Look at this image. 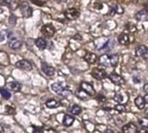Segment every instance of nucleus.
Returning <instances> with one entry per match:
<instances>
[{
    "label": "nucleus",
    "mask_w": 148,
    "mask_h": 133,
    "mask_svg": "<svg viewBox=\"0 0 148 133\" xmlns=\"http://www.w3.org/2000/svg\"><path fill=\"white\" fill-rule=\"evenodd\" d=\"M51 89L53 92H55L56 94L61 95L62 97H68L72 93L71 91L67 87V86L63 82H56L51 85Z\"/></svg>",
    "instance_id": "1"
},
{
    "label": "nucleus",
    "mask_w": 148,
    "mask_h": 133,
    "mask_svg": "<svg viewBox=\"0 0 148 133\" xmlns=\"http://www.w3.org/2000/svg\"><path fill=\"white\" fill-rule=\"evenodd\" d=\"M7 37H8V39H9V42H8L9 47H10L11 49H19V48L22 47V45H23L22 40H20L19 38L16 37V36L14 35L13 33L10 32V33L7 35Z\"/></svg>",
    "instance_id": "2"
},
{
    "label": "nucleus",
    "mask_w": 148,
    "mask_h": 133,
    "mask_svg": "<svg viewBox=\"0 0 148 133\" xmlns=\"http://www.w3.org/2000/svg\"><path fill=\"white\" fill-rule=\"evenodd\" d=\"M19 8H20V10L23 14V16L25 17V18H29L32 16V13H33V10L32 8L29 6V3L23 2L22 3H20L19 5Z\"/></svg>",
    "instance_id": "3"
},
{
    "label": "nucleus",
    "mask_w": 148,
    "mask_h": 133,
    "mask_svg": "<svg viewBox=\"0 0 148 133\" xmlns=\"http://www.w3.org/2000/svg\"><path fill=\"white\" fill-rule=\"evenodd\" d=\"M79 16H80V11L75 8H69L64 11V16L68 20H75L78 18Z\"/></svg>",
    "instance_id": "4"
},
{
    "label": "nucleus",
    "mask_w": 148,
    "mask_h": 133,
    "mask_svg": "<svg viewBox=\"0 0 148 133\" xmlns=\"http://www.w3.org/2000/svg\"><path fill=\"white\" fill-rule=\"evenodd\" d=\"M135 55L138 57H142L145 60H148V48L145 45H140L135 49Z\"/></svg>",
    "instance_id": "5"
},
{
    "label": "nucleus",
    "mask_w": 148,
    "mask_h": 133,
    "mask_svg": "<svg viewBox=\"0 0 148 133\" xmlns=\"http://www.w3.org/2000/svg\"><path fill=\"white\" fill-rule=\"evenodd\" d=\"M16 67L22 70H24V71H31L32 70V65L27 60H20V61H16Z\"/></svg>",
    "instance_id": "6"
},
{
    "label": "nucleus",
    "mask_w": 148,
    "mask_h": 133,
    "mask_svg": "<svg viewBox=\"0 0 148 133\" xmlns=\"http://www.w3.org/2000/svg\"><path fill=\"white\" fill-rule=\"evenodd\" d=\"M91 74L93 75L94 78H95L98 80H104L107 77V73L104 69H101V68H94L91 72Z\"/></svg>",
    "instance_id": "7"
},
{
    "label": "nucleus",
    "mask_w": 148,
    "mask_h": 133,
    "mask_svg": "<svg viewBox=\"0 0 148 133\" xmlns=\"http://www.w3.org/2000/svg\"><path fill=\"white\" fill-rule=\"evenodd\" d=\"M42 33L47 37H52L56 33V29L52 24H45L42 28Z\"/></svg>",
    "instance_id": "8"
},
{
    "label": "nucleus",
    "mask_w": 148,
    "mask_h": 133,
    "mask_svg": "<svg viewBox=\"0 0 148 133\" xmlns=\"http://www.w3.org/2000/svg\"><path fill=\"white\" fill-rule=\"evenodd\" d=\"M80 88L83 90L88 96H93L95 94V90L94 87L88 82H82L80 86Z\"/></svg>",
    "instance_id": "9"
},
{
    "label": "nucleus",
    "mask_w": 148,
    "mask_h": 133,
    "mask_svg": "<svg viewBox=\"0 0 148 133\" xmlns=\"http://www.w3.org/2000/svg\"><path fill=\"white\" fill-rule=\"evenodd\" d=\"M41 69H42V71L47 76H49V77H52V76H54L55 74H56V69H55L53 67L48 65V64L45 63V62H42V64H41Z\"/></svg>",
    "instance_id": "10"
},
{
    "label": "nucleus",
    "mask_w": 148,
    "mask_h": 133,
    "mask_svg": "<svg viewBox=\"0 0 148 133\" xmlns=\"http://www.w3.org/2000/svg\"><path fill=\"white\" fill-rule=\"evenodd\" d=\"M128 100H129L128 94H127V93H125V92L117 93L114 96V100L121 105H124L125 103H127L128 101Z\"/></svg>",
    "instance_id": "11"
},
{
    "label": "nucleus",
    "mask_w": 148,
    "mask_h": 133,
    "mask_svg": "<svg viewBox=\"0 0 148 133\" xmlns=\"http://www.w3.org/2000/svg\"><path fill=\"white\" fill-rule=\"evenodd\" d=\"M109 78H110L111 81H112L113 83L116 84V85H122V84L125 83V80H124L121 75L117 74H115V73H112V74H110Z\"/></svg>",
    "instance_id": "12"
},
{
    "label": "nucleus",
    "mask_w": 148,
    "mask_h": 133,
    "mask_svg": "<svg viewBox=\"0 0 148 133\" xmlns=\"http://www.w3.org/2000/svg\"><path fill=\"white\" fill-rule=\"evenodd\" d=\"M138 131L137 126L133 123H128L122 127L123 133H136Z\"/></svg>",
    "instance_id": "13"
},
{
    "label": "nucleus",
    "mask_w": 148,
    "mask_h": 133,
    "mask_svg": "<svg viewBox=\"0 0 148 133\" xmlns=\"http://www.w3.org/2000/svg\"><path fill=\"white\" fill-rule=\"evenodd\" d=\"M97 59H98L97 55H96L95 54H94V53H91V52H88V53L85 55V56H84V60H85L87 62H88L89 64H94V63H95L96 61H97Z\"/></svg>",
    "instance_id": "14"
},
{
    "label": "nucleus",
    "mask_w": 148,
    "mask_h": 133,
    "mask_svg": "<svg viewBox=\"0 0 148 133\" xmlns=\"http://www.w3.org/2000/svg\"><path fill=\"white\" fill-rule=\"evenodd\" d=\"M8 88L10 89L12 92L14 93H18L21 91V88H22V86L20 83L16 82V81H11V82H9L8 85H7Z\"/></svg>",
    "instance_id": "15"
},
{
    "label": "nucleus",
    "mask_w": 148,
    "mask_h": 133,
    "mask_svg": "<svg viewBox=\"0 0 148 133\" xmlns=\"http://www.w3.org/2000/svg\"><path fill=\"white\" fill-rule=\"evenodd\" d=\"M135 19L137 21H147L148 19V11L146 9L140 10L135 15Z\"/></svg>",
    "instance_id": "16"
},
{
    "label": "nucleus",
    "mask_w": 148,
    "mask_h": 133,
    "mask_svg": "<svg viewBox=\"0 0 148 133\" xmlns=\"http://www.w3.org/2000/svg\"><path fill=\"white\" fill-rule=\"evenodd\" d=\"M74 121H75V118H74L73 116H71V115H69V114H65L64 117H63L62 124H63L64 126L69 127V126H71V125H73Z\"/></svg>",
    "instance_id": "17"
},
{
    "label": "nucleus",
    "mask_w": 148,
    "mask_h": 133,
    "mask_svg": "<svg viewBox=\"0 0 148 133\" xmlns=\"http://www.w3.org/2000/svg\"><path fill=\"white\" fill-rule=\"evenodd\" d=\"M118 42L121 45H127L129 43V36L126 33H121L118 36Z\"/></svg>",
    "instance_id": "18"
},
{
    "label": "nucleus",
    "mask_w": 148,
    "mask_h": 133,
    "mask_svg": "<svg viewBox=\"0 0 148 133\" xmlns=\"http://www.w3.org/2000/svg\"><path fill=\"white\" fill-rule=\"evenodd\" d=\"M35 44L40 50H44L47 48V42L43 38H41V37L37 38L35 41Z\"/></svg>",
    "instance_id": "19"
},
{
    "label": "nucleus",
    "mask_w": 148,
    "mask_h": 133,
    "mask_svg": "<svg viewBox=\"0 0 148 133\" xmlns=\"http://www.w3.org/2000/svg\"><path fill=\"white\" fill-rule=\"evenodd\" d=\"M110 15H114L115 13L119 14V15H122L124 13V9L123 7L120 6V5H115V6H112L110 8Z\"/></svg>",
    "instance_id": "20"
},
{
    "label": "nucleus",
    "mask_w": 148,
    "mask_h": 133,
    "mask_svg": "<svg viewBox=\"0 0 148 133\" xmlns=\"http://www.w3.org/2000/svg\"><path fill=\"white\" fill-rule=\"evenodd\" d=\"M100 64L104 67H110V58L108 55H103L100 57Z\"/></svg>",
    "instance_id": "21"
},
{
    "label": "nucleus",
    "mask_w": 148,
    "mask_h": 133,
    "mask_svg": "<svg viewBox=\"0 0 148 133\" xmlns=\"http://www.w3.org/2000/svg\"><path fill=\"white\" fill-rule=\"evenodd\" d=\"M135 106L140 109V110H141V109H144V107H145V106H146V102H145V100H144V98L143 97H141V96H138L136 99H135Z\"/></svg>",
    "instance_id": "22"
},
{
    "label": "nucleus",
    "mask_w": 148,
    "mask_h": 133,
    "mask_svg": "<svg viewBox=\"0 0 148 133\" xmlns=\"http://www.w3.org/2000/svg\"><path fill=\"white\" fill-rule=\"evenodd\" d=\"M45 105L49 109H54V108H57L60 106V103L58 101H56V100H49Z\"/></svg>",
    "instance_id": "23"
},
{
    "label": "nucleus",
    "mask_w": 148,
    "mask_h": 133,
    "mask_svg": "<svg viewBox=\"0 0 148 133\" xmlns=\"http://www.w3.org/2000/svg\"><path fill=\"white\" fill-rule=\"evenodd\" d=\"M109 58H110V65L111 67H116L118 64H119V61H120V57L118 55H109Z\"/></svg>",
    "instance_id": "24"
},
{
    "label": "nucleus",
    "mask_w": 148,
    "mask_h": 133,
    "mask_svg": "<svg viewBox=\"0 0 148 133\" xmlns=\"http://www.w3.org/2000/svg\"><path fill=\"white\" fill-rule=\"evenodd\" d=\"M76 96L79 99H81V100H88V95L83 90H82L81 88L77 89V91H76Z\"/></svg>",
    "instance_id": "25"
},
{
    "label": "nucleus",
    "mask_w": 148,
    "mask_h": 133,
    "mask_svg": "<svg viewBox=\"0 0 148 133\" xmlns=\"http://www.w3.org/2000/svg\"><path fill=\"white\" fill-rule=\"evenodd\" d=\"M3 3L6 4V5H8L9 8H10V10H16V9L17 7H19V5H20L18 3L14 2V1H4Z\"/></svg>",
    "instance_id": "26"
},
{
    "label": "nucleus",
    "mask_w": 148,
    "mask_h": 133,
    "mask_svg": "<svg viewBox=\"0 0 148 133\" xmlns=\"http://www.w3.org/2000/svg\"><path fill=\"white\" fill-rule=\"evenodd\" d=\"M70 113L73 115H79L82 113V108L78 105H74L70 109Z\"/></svg>",
    "instance_id": "27"
},
{
    "label": "nucleus",
    "mask_w": 148,
    "mask_h": 133,
    "mask_svg": "<svg viewBox=\"0 0 148 133\" xmlns=\"http://www.w3.org/2000/svg\"><path fill=\"white\" fill-rule=\"evenodd\" d=\"M0 94L2 95V97L4 100H10V97H11L10 93L7 89H5V88H0Z\"/></svg>",
    "instance_id": "28"
},
{
    "label": "nucleus",
    "mask_w": 148,
    "mask_h": 133,
    "mask_svg": "<svg viewBox=\"0 0 148 133\" xmlns=\"http://www.w3.org/2000/svg\"><path fill=\"white\" fill-rule=\"evenodd\" d=\"M139 124L140 125L144 128V129H147L148 128V119L147 118H142L139 120Z\"/></svg>",
    "instance_id": "29"
},
{
    "label": "nucleus",
    "mask_w": 148,
    "mask_h": 133,
    "mask_svg": "<svg viewBox=\"0 0 148 133\" xmlns=\"http://www.w3.org/2000/svg\"><path fill=\"white\" fill-rule=\"evenodd\" d=\"M114 109L117 111V112H119V113H125L127 110H126V106H125V105H121V104H118V105H116L115 106V107H114Z\"/></svg>",
    "instance_id": "30"
},
{
    "label": "nucleus",
    "mask_w": 148,
    "mask_h": 133,
    "mask_svg": "<svg viewBox=\"0 0 148 133\" xmlns=\"http://www.w3.org/2000/svg\"><path fill=\"white\" fill-rule=\"evenodd\" d=\"M9 23L11 26H15L16 23V16L14 14H11L9 18Z\"/></svg>",
    "instance_id": "31"
},
{
    "label": "nucleus",
    "mask_w": 148,
    "mask_h": 133,
    "mask_svg": "<svg viewBox=\"0 0 148 133\" xmlns=\"http://www.w3.org/2000/svg\"><path fill=\"white\" fill-rule=\"evenodd\" d=\"M5 113H7V114H13V113H15V109L13 107H11V106H5Z\"/></svg>",
    "instance_id": "32"
},
{
    "label": "nucleus",
    "mask_w": 148,
    "mask_h": 133,
    "mask_svg": "<svg viewBox=\"0 0 148 133\" xmlns=\"http://www.w3.org/2000/svg\"><path fill=\"white\" fill-rule=\"evenodd\" d=\"M32 133H43V129L37 126H33V132Z\"/></svg>",
    "instance_id": "33"
},
{
    "label": "nucleus",
    "mask_w": 148,
    "mask_h": 133,
    "mask_svg": "<svg viewBox=\"0 0 148 133\" xmlns=\"http://www.w3.org/2000/svg\"><path fill=\"white\" fill-rule=\"evenodd\" d=\"M133 80H134V82L135 84H139V83L140 82V77H138V76H134Z\"/></svg>",
    "instance_id": "34"
},
{
    "label": "nucleus",
    "mask_w": 148,
    "mask_h": 133,
    "mask_svg": "<svg viewBox=\"0 0 148 133\" xmlns=\"http://www.w3.org/2000/svg\"><path fill=\"white\" fill-rule=\"evenodd\" d=\"M4 39H5V35H4V33H3V31H0V42H3Z\"/></svg>",
    "instance_id": "35"
},
{
    "label": "nucleus",
    "mask_w": 148,
    "mask_h": 133,
    "mask_svg": "<svg viewBox=\"0 0 148 133\" xmlns=\"http://www.w3.org/2000/svg\"><path fill=\"white\" fill-rule=\"evenodd\" d=\"M143 89H144V91L147 93V94H148V83H147V84H145V85H144Z\"/></svg>",
    "instance_id": "36"
},
{
    "label": "nucleus",
    "mask_w": 148,
    "mask_h": 133,
    "mask_svg": "<svg viewBox=\"0 0 148 133\" xmlns=\"http://www.w3.org/2000/svg\"><path fill=\"white\" fill-rule=\"evenodd\" d=\"M98 100H102V101H105L106 100V98L102 95H99L98 96Z\"/></svg>",
    "instance_id": "37"
},
{
    "label": "nucleus",
    "mask_w": 148,
    "mask_h": 133,
    "mask_svg": "<svg viewBox=\"0 0 148 133\" xmlns=\"http://www.w3.org/2000/svg\"><path fill=\"white\" fill-rule=\"evenodd\" d=\"M137 133H148V132L145 129H140V130H138Z\"/></svg>",
    "instance_id": "38"
},
{
    "label": "nucleus",
    "mask_w": 148,
    "mask_h": 133,
    "mask_svg": "<svg viewBox=\"0 0 148 133\" xmlns=\"http://www.w3.org/2000/svg\"><path fill=\"white\" fill-rule=\"evenodd\" d=\"M33 3H34L35 4H38V5H42V4L45 3L44 2H34V1H33Z\"/></svg>",
    "instance_id": "39"
},
{
    "label": "nucleus",
    "mask_w": 148,
    "mask_h": 133,
    "mask_svg": "<svg viewBox=\"0 0 148 133\" xmlns=\"http://www.w3.org/2000/svg\"><path fill=\"white\" fill-rule=\"evenodd\" d=\"M74 38H75V39H80V40H81V39H82V36H81L79 34H76V35H75Z\"/></svg>",
    "instance_id": "40"
},
{
    "label": "nucleus",
    "mask_w": 148,
    "mask_h": 133,
    "mask_svg": "<svg viewBox=\"0 0 148 133\" xmlns=\"http://www.w3.org/2000/svg\"><path fill=\"white\" fill-rule=\"evenodd\" d=\"M144 100H145V102L148 104V94H146L145 97H144Z\"/></svg>",
    "instance_id": "41"
},
{
    "label": "nucleus",
    "mask_w": 148,
    "mask_h": 133,
    "mask_svg": "<svg viewBox=\"0 0 148 133\" xmlns=\"http://www.w3.org/2000/svg\"><path fill=\"white\" fill-rule=\"evenodd\" d=\"M4 132V131H3V126L0 125V133H3Z\"/></svg>",
    "instance_id": "42"
},
{
    "label": "nucleus",
    "mask_w": 148,
    "mask_h": 133,
    "mask_svg": "<svg viewBox=\"0 0 148 133\" xmlns=\"http://www.w3.org/2000/svg\"><path fill=\"white\" fill-rule=\"evenodd\" d=\"M105 133H114L112 130H107L106 132H105Z\"/></svg>",
    "instance_id": "43"
},
{
    "label": "nucleus",
    "mask_w": 148,
    "mask_h": 133,
    "mask_svg": "<svg viewBox=\"0 0 148 133\" xmlns=\"http://www.w3.org/2000/svg\"><path fill=\"white\" fill-rule=\"evenodd\" d=\"M146 113L148 115V108H147V112H146Z\"/></svg>",
    "instance_id": "44"
},
{
    "label": "nucleus",
    "mask_w": 148,
    "mask_h": 133,
    "mask_svg": "<svg viewBox=\"0 0 148 133\" xmlns=\"http://www.w3.org/2000/svg\"><path fill=\"white\" fill-rule=\"evenodd\" d=\"M3 133H4V132H3Z\"/></svg>",
    "instance_id": "45"
}]
</instances>
